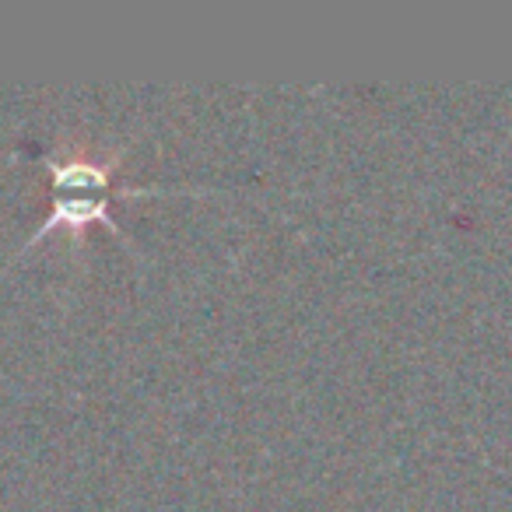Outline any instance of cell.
<instances>
[{
  "instance_id": "6da1fadb",
  "label": "cell",
  "mask_w": 512,
  "mask_h": 512,
  "mask_svg": "<svg viewBox=\"0 0 512 512\" xmlns=\"http://www.w3.org/2000/svg\"><path fill=\"white\" fill-rule=\"evenodd\" d=\"M32 155L46 165V176L64 197H81V193H127V197H141V193H172L176 186H134V183H113V169L99 165L85 155H53V151L32 148Z\"/></svg>"
}]
</instances>
